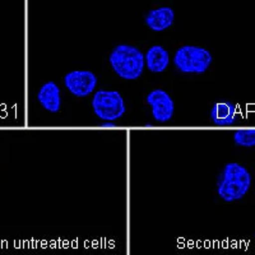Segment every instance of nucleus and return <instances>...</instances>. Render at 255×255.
Returning a JSON list of instances; mask_svg holds the SVG:
<instances>
[{
	"label": "nucleus",
	"instance_id": "obj_1",
	"mask_svg": "<svg viewBox=\"0 0 255 255\" xmlns=\"http://www.w3.org/2000/svg\"><path fill=\"white\" fill-rule=\"evenodd\" d=\"M252 186V175L245 166L238 162L225 165L218 176L217 194L221 199L230 203L243 199Z\"/></svg>",
	"mask_w": 255,
	"mask_h": 255
},
{
	"label": "nucleus",
	"instance_id": "obj_2",
	"mask_svg": "<svg viewBox=\"0 0 255 255\" xmlns=\"http://www.w3.org/2000/svg\"><path fill=\"white\" fill-rule=\"evenodd\" d=\"M109 63L114 72L125 81H135L144 72V54L138 47L122 44L113 49Z\"/></svg>",
	"mask_w": 255,
	"mask_h": 255
},
{
	"label": "nucleus",
	"instance_id": "obj_3",
	"mask_svg": "<svg viewBox=\"0 0 255 255\" xmlns=\"http://www.w3.org/2000/svg\"><path fill=\"white\" fill-rule=\"evenodd\" d=\"M213 56L206 47L185 45L176 50L172 63L184 74H203L212 65Z\"/></svg>",
	"mask_w": 255,
	"mask_h": 255
},
{
	"label": "nucleus",
	"instance_id": "obj_4",
	"mask_svg": "<svg viewBox=\"0 0 255 255\" xmlns=\"http://www.w3.org/2000/svg\"><path fill=\"white\" fill-rule=\"evenodd\" d=\"M92 110L104 122H116L127 111L124 99L118 91L99 90L92 97Z\"/></svg>",
	"mask_w": 255,
	"mask_h": 255
},
{
	"label": "nucleus",
	"instance_id": "obj_5",
	"mask_svg": "<svg viewBox=\"0 0 255 255\" xmlns=\"http://www.w3.org/2000/svg\"><path fill=\"white\" fill-rule=\"evenodd\" d=\"M67 90L76 97H87L97 87V77L91 70H72L64 77Z\"/></svg>",
	"mask_w": 255,
	"mask_h": 255
},
{
	"label": "nucleus",
	"instance_id": "obj_6",
	"mask_svg": "<svg viewBox=\"0 0 255 255\" xmlns=\"http://www.w3.org/2000/svg\"><path fill=\"white\" fill-rule=\"evenodd\" d=\"M147 104L151 106L152 116L157 123L165 124L172 119L175 113V102L165 90L156 88L147 95Z\"/></svg>",
	"mask_w": 255,
	"mask_h": 255
},
{
	"label": "nucleus",
	"instance_id": "obj_7",
	"mask_svg": "<svg viewBox=\"0 0 255 255\" xmlns=\"http://www.w3.org/2000/svg\"><path fill=\"white\" fill-rule=\"evenodd\" d=\"M144 22L148 28L154 32H163L175 22V12L171 6H159L145 14Z\"/></svg>",
	"mask_w": 255,
	"mask_h": 255
},
{
	"label": "nucleus",
	"instance_id": "obj_8",
	"mask_svg": "<svg viewBox=\"0 0 255 255\" xmlns=\"http://www.w3.org/2000/svg\"><path fill=\"white\" fill-rule=\"evenodd\" d=\"M37 101L49 113H59L61 108V92L58 84L52 81L42 84L37 93Z\"/></svg>",
	"mask_w": 255,
	"mask_h": 255
},
{
	"label": "nucleus",
	"instance_id": "obj_9",
	"mask_svg": "<svg viewBox=\"0 0 255 255\" xmlns=\"http://www.w3.org/2000/svg\"><path fill=\"white\" fill-rule=\"evenodd\" d=\"M211 119L217 127H229L238 119V108L230 101L216 102L212 106Z\"/></svg>",
	"mask_w": 255,
	"mask_h": 255
},
{
	"label": "nucleus",
	"instance_id": "obj_10",
	"mask_svg": "<svg viewBox=\"0 0 255 255\" xmlns=\"http://www.w3.org/2000/svg\"><path fill=\"white\" fill-rule=\"evenodd\" d=\"M145 67L151 73H162L168 68L170 54L161 45H154L147 50L144 54Z\"/></svg>",
	"mask_w": 255,
	"mask_h": 255
},
{
	"label": "nucleus",
	"instance_id": "obj_11",
	"mask_svg": "<svg viewBox=\"0 0 255 255\" xmlns=\"http://www.w3.org/2000/svg\"><path fill=\"white\" fill-rule=\"evenodd\" d=\"M234 142L240 147H255V129H243L234 133Z\"/></svg>",
	"mask_w": 255,
	"mask_h": 255
},
{
	"label": "nucleus",
	"instance_id": "obj_12",
	"mask_svg": "<svg viewBox=\"0 0 255 255\" xmlns=\"http://www.w3.org/2000/svg\"><path fill=\"white\" fill-rule=\"evenodd\" d=\"M114 125H115V123L114 122H104L102 123V127H114Z\"/></svg>",
	"mask_w": 255,
	"mask_h": 255
}]
</instances>
